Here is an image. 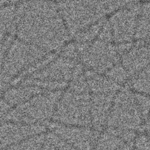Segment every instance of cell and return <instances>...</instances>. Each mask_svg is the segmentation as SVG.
I'll list each match as a JSON object with an SVG mask.
<instances>
[{
    "mask_svg": "<svg viewBox=\"0 0 150 150\" xmlns=\"http://www.w3.org/2000/svg\"><path fill=\"white\" fill-rule=\"evenodd\" d=\"M15 21L18 38L46 52L60 48L70 36L57 5L51 0L22 1Z\"/></svg>",
    "mask_w": 150,
    "mask_h": 150,
    "instance_id": "1",
    "label": "cell"
},
{
    "mask_svg": "<svg viewBox=\"0 0 150 150\" xmlns=\"http://www.w3.org/2000/svg\"><path fill=\"white\" fill-rule=\"evenodd\" d=\"M57 6L70 35L74 36L109 13L105 0H63Z\"/></svg>",
    "mask_w": 150,
    "mask_h": 150,
    "instance_id": "2",
    "label": "cell"
},
{
    "mask_svg": "<svg viewBox=\"0 0 150 150\" xmlns=\"http://www.w3.org/2000/svg\"><path fill=\"white\" fill-rule=\"evenodd\" d=\"M62 93V90H45L12 107L1 119L4 121L26 124H47L52 120L57 102Z\"/></svg>",
    "mask_w": 150,
    "mask_h": 150,
    "instance_id": "3",
    "label": "cell"
},
{
    "mask_svg": "<svg viewBox=\"0 0 150 150\" xmlns=\"http://www.w3.org/2000/svg\"><path fill=\"white\" fill-rule=\"evenodd\" d=\"M52 121L66 125L91 127L90 92L68 88L57 102Z\"/></svg>",
    "mask_w": 150,
    "mask_h": 150,
    "instance_id": "4",
    "label": "cell"
},
{
    "mask_svg": "<svg viewBox=\"0 0 150 150\" xmlns=\"http://www.w3.org/2000/svg\"><path fill=\"white\" fill-rule=\"evenodd\" d=\"M47 52L18 38L13 40L1 60V85H8L26 69L42 59Z\"/></svg>",
    "mask_w": 150,
    "mask_h": 150,
    "instance_id": "5",
    "label": "cell"
},
{
    "mask_svg": "<svg viewBox=\"0 0 150 150\" xmlns=\"http://www.w3.org/2000/svg\"><path fill=\"white\" fill-rule=\"evenodd\" d=\"M144 119L136 93L120 90L114 98L106 126L121 131H134Z\"/></svg>",
    "mask_w": 150,
    "mask_h": 150,
    "instance_id": "6",
    "label": "cell"
},
{
    "mask_svg": "<svg viewBox=\"0 0 150 150\" xmlns=\"http://www.w3.org/2000/svg\"><path fill=\"white\" fill-rule=\"evenodd\" d=\"M79 60L84 67L105 74L121 60L117 45L98 39L91 42L76 44Z\"/></svg>",
    "mask_w": 150,
    "mask_h": 150,
    "instance_id": "7",
    "label": "cell"
},
{
    "mask_svg": "<svg viewBox=\"0 0 150 150\" xmlns=\"http://www.w3.org/2000/svg\"><path fill=\"white\" fill-rule=\"evenodd\" d=\"M140 9L139 4L130 5L116 11L108 20L114 43H128L135 38Z\"/></svg>",
    "mask_w": 150,
    "mask_h": 150,
    "instance_id": "8",
    "label": "cell"
},
{
    "mask_svg": "<svg viewBox=\"0 0 150 150\" xmlns=\"http://www.w3.org/2000/svg\"><path fill=\"white\" fill-rule=\"evenodd\" d=\"M78 60L61 55L29 77L38 80L70 83L83 73V65Z\"/></svg>",
    "mask_w": 150,
    "mask_h": 150,
    "instance_id": "9",
    "label": "cell"
},
{
    "mask_svg": "<svg viewBox=\"0 0 150 150\" xmlns=\"http://www.w3.org/2000/svg\"><path fill=\"white\" fill-rule=\"evenodd\" d=\"M49 128L63 141L77 150H93L100 131L91 127L66 125L52 121Z\"/></svg>",
    "mask_w": 150,
    "mask_h": 150,
    "instance_id": "10",
    "label": "cell"
},
{
    "mask_svg": "<svg viewBox=\"0 0 150 150\" xmlns=\"http://www.w3.org/2000/svg\"><path fill=\"white\" fill-rule=\"evenodd\" d=\"M46 128L45 125L42 124L4 121L1 126V149L32 137L46 132Z\"/></svg>",
    "mask_w": 150,
    "mask_h": 150,
    "instance_id": "11",
    "label": "cell"
},
{
    "mask_svg": "<svg viewBox=\"0 0 150 150\" xmlns=\"http://www.w3.org/2000/svg\"><path fill=\"white\" fill-rule=\"evenodd\" d=\"M139 42L121 56V64L130 76L135 75L150 64V42Z\"/></svg>",
    "mask_w": 150,
    "mask_h": 150,
    "instance_id": "12",
    "label": "cell"
},
{
    "mask_svg": "<svg viewBox=\"0 0 150 150\" xmlns=\"http://www.w3.org/2000/svg\"><path fill=\"white\" fill-rule=\"evenodd\" d=\"M90 94L91 127L100 131L107 125L115 95L94 93H90Z\"/></svg>",
    "mask_w": 150,
    "mask_h": 150,
    "instance_id": "13",
    "label": "cell"
},
{
    "mask_svg": "<svg viewBox=\"0 0 150 150\" xmlns=\"http://www.w3.org/2000/svg\"><path fill=\"white\" fill-rule=\"evenodd\" d=\"M45 91L33 85L22 84L8 88L4 91L2 99L12 107L19 105L32 98L33 96Z\"/></svg>",
    "mask_w": 150,
    "mask_h": 150,
    "instance_id": "14",
    "label": "cell"
},
{
    "mask_svg": "<svg viewBox=\"0 0 150 150\" xmlns=\"http://www.w3.org/2000/svg\"><path fill=\"white\" fill-rule=\"evenodd\" d=\"M125 142L111 128L107 127L100 134L93 150H117Z\"/></svg>",
    "mask_w": 150,
    "mask_h": 150,
    "instance_id": "15",
    "label": "cell"
},
{
    "mask_svg": "<svg viewBox=\"0 0 150 150\" xmlns=\"http://www.w3.org/2000/svg\"><path fill=\"white\" fill-rule=\"evenodd\" d=\"M135 39L142 42H150V3L141 6Z\"/></svg>",
    "mask_w": 150,
    "mask_h": 150,
    "instance_id": "16",
    "label": "cell"
},
{
    "mask_svg": "<svg viewBox=\"0 0 150 150\" xmlns=\"http://www.w3.org/2000/svg\"><path fill=\"white\" fill-rule=\"evenodd\" d=\"M16 9L13 5H5L1 9V39L7 35L16 33Z\"/></svg>",
    "mask_w": 150,
    "mask_h": 150,
    "instance_id": "17",
    "label": "cell"
},
{
    "mask_svg": "<svg viewBox=\"0 0 150 150\" xmlns=\"http://www.w3.org/2000/svg\"><path fill=\"white\" fill-rule=\"evenodd\" d=\"M130 86L133 91L150 96V64L134 75Z\"/></svg>",
    "mask_w": 150,
    "mask_h": 150,
    "instance_id": "18",
    "label": "cell"
},
{
    "mask_svg": "<svg viewBox=\"0 0 150 150\" xmlns=\"http://www.w3.org/2000/svg\"><path fill=\"white\" fill-rule=\"evenodd\" d=\"M46 135V132L36 135L2 150H41Z\"/></svg>",
    "mask_w": 150,
    "mask_h": 150,
    "instance_id": "19",
    "label": "cell"
},
{
    "mask_svg": "<svg viewBox=\"0 0 150 150\" xmlns=\"http://www.w3.org/2000/svg\"><path fill=\"white\" fill-rule=\"evenodd\" d=\"M41 150H77L53 132L46 133Z\"/></svg>",
    "mask_w": 150,
    "mask_h": 150,
    "instance_id": "20",
    "label": "cell"
},
{
    "mask_svg": "<svg viewBox=\"0 0 150 150\" xmlns=\"http://www.w3.org/2000/svg\"><path fill=\"white\" fill-rule=\"evenodd\" d=\"M103 19L93 24L87 28L77 33L74 38L78 43H88L94 40L98 37L104 23Z\"/></svg>",
    "mask_w": 150,
    "mask_h": 150,
    "instance_id": "21",
    "label": "cell"
},
{
    "mask_svg": "<svg viewBox=\"0 0 150 150\" xmlns=\"http://www.w3.org/2000/svg\"><path fill=\"white\" fill-rule=\"evenodd\" d=\"M104 74L112 81L120 86L125 83L130 76L123 66L119 64L111 68Z\"/></svg>",
    "mask_w": 150,
    "mask_h": 150,
    "instance_id": "22",
    "label": "cell"
},
{
    "mask_svg": "<svg viewBox=\"0 0 150 150\" xmlns=\"http://www.w3.org/2000/svg\"><path fill=\"white\" fill-rule=\"evenodd\" d=\"M134 144L138 150H150V140L144 135L138 137Z\"/></svg>",
    "mask_w": 150,
    "mask_h": 150,
    "instance_id": "23",
    "label": "cell"
},
{
    "mask_svg": "<svg viewBox=\"0 0 150 150\" xmlns=\"http://www.w3.org/2000/svg\"><path fill=\"white\" fill-rule=\"evenodd\" d=\"M18 0H1V5L3 6L8 5H13Z\"/></svg>",
    "mask_w": 150,
    "mask_h": 150,
    "instance_id": "24",
    "label": "cell"
},
{
    "mask_svg": "<svg viewBox=\"0 0 150 150\" xmlns=\"http://www.w3.org/2000/svg\"><path fill=\"white\" fill-rule=\"evenodd\" d=\"M30 1V0H22V1Z\"/></svg>",
    "mask_w": 150,
    "mask_h": 150,
    "instance_id": "25",
    "label": "cell"
}]
</instances>
